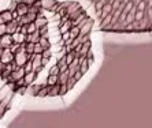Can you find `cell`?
Wrapping results in <instances>:
<instances>
[{
	"label": "cell",
	"mask_w": 152,
	"mask_h": 128,
	"mask_svg": "<svg viewBox=\"0 0 152 128\" xmlns=\"http://www.w3.org/2000/svg\"><path fill=\"white\" fill-rule=\"evenodd\" d=\"M99 30L118 34L152 33V0H84Z\"/></svg>",
	"instance_id": "6da1fadb"
},
{
	"label": "cell",
	"mask_w": 152,
	"mask_h": 128,
	"mask_svg": "<svg viewBox=\"0 0 152 128\" xmlns=\"http://www.w3.org/2000/svg\"><path fill=\"white\" fill-rule=\"evenodd\" d=\"M26 71H25V68L23 67H18L17 70H14V71L10 74V76H8V82H17V81H19V79H22L23 76H25Z\"/></svg>",
	"instance_id": "7a4b0ae2"
},
{
	"label": "cell",
	"mask_w": 152,
	"mask_h": 128,
	"mask_svg": "<svg viewBox=\"0 0 152 128\" xmlns=\"http://www.w3.org/2000/svg\"><path fill=\"white\" fill-rule=\"evenodd\" d=\"M28 60H29V56L26 52H17V53L14 55V61L19 65V67H23Z\"/></svg>",
	"instance_id": "3957f363"
},
{
	"label": "cell",
	"mask_w": 152,
	"mask_h": 128,
	"mask_svg": "<svg viewBox=\"0 0 152 128\" xmlns=\"http://www.w3.org/2000/svg\"><path fill=\"white\" fill-rule=\"evenodd\" d=\"M14 42L12 41V34H10V33H6V34H3V36H0V46L1 48H10L11 44Z\"/></svg>",
	"instance_id": "277c9868"
},
{
	"label": "cell",
	"mask_w": 152,
	"mask_h": 128,
	"mask_svg": "<svg viewBox=\"0 0 152 128\" xmlns=\"http://www.w3.org/2000/svg\"><path fill=\"white\" fill-rule=\"evenodd\" d=\"M0 61L3 64H7V63H11V61H14V53L10 50V48H6L3 50V53L0 56Z\"/></svg>",
	"instance_id": "5b68a950"
},
{
	"label": "cell",
	"mask_w": 152,
	"mask_h": 128,
	"mask_svg": "<svg viewBox=\"0 0 152 128\" xmlns=\"http://www.w3.org/2000/svg\"><path fill=\"white\" fill-rule=\"evenodd\" d=\"M34 23H36V26H37V29H41L42 26L48 25V18H47L44 14H41V12H40V14L37 15V18H36Z\"/></svg>",
	"instance_id": "8992f818"
},
{
	"label": "cell",
	"mask_w": 152,
	"mask_h": 128,
	"mask_svg": "<svg viewBox=\"0 0 152 128\" xmlns=\"http://www.w3.org/2000/svg\"><path fill=\"white\" fill-rule=\"evenodd\" d=\"M36 78H37V72L36 71H30V72H26L23 79H25V85L26 86H30L32 83H34Z\"/></svg>",
	"instance_id": "52a82bcc"
},
{
	"label": "cell",
	"mask_w": 152,
	"mask_h": 128,
	"mask_svg": "<svg viewBox=\"0 0 152 128\" xmlns=\"http://www.w3.org/2000/svg\"><path fill=\"white\" fill-rule=\"evenodd\" d=\"M40 37H41V34H40V30L37 29L36 32L30 33V34H26V42H39Z\"/></svg>",
	"instance_id": "ba28073f"
},
{
	"label": "cell",
	"mask_w": 152,
	"mask_h": 128,
	"mask_svg": "<svg viewBox=\"0 0 152 128\" xmlns=\"http://www.w3.org/2000/svg\"><path fill=\"white\" fill-rule=\"evenodd\" d=\"M12 41L14 42H18V44H25L26 42V34L21 32H15L12 33Z\"/></svg>",
	"instance_id": "9c48e42d"
},
{
	"label": "cell",
	"mask_w": 152,
	"mask_h": 128,
	"mask_svg": "<svg viewBox=\"0 0 152 128\" xmlns=\"http://www.w3.org/2000/svg\"><path fill=\"white\" fill-rule=\"evenodd\" d=\"M17 11H18V14H19V17H21V15H26L29 12V6L25 1H19V3H18V7H17Z\"/></svg>",
	"instance_id": "30bf717a"
},
{
	"label": "cell",
	"mask_w": 152,
	"mask_h": 128,
	"mask_svg": "<svg viewBox=\"0 0 152 128\" xmlns=\"http://www.w3.org/2000/svg\"><path fill=\"white\" fill-rule=\"evenodd\" d=\"M59 90H60V83H56L53 86H50V91H48V97H60L59 96Z\"/></svg>",
	"instance_id": "8fae6325"
},
{
	"label": "cell",
	"mask_w": 152,
	"mask_h": 128,
	"mask_svg": "<svg viewBox=\"0 0 152 128\" xmlns=\"http://www.w3.org/2000/svg\"><path fill=\"white\" fill-rule=\"evenodd\" d=\"M18 21L17 19H12V21H10L7 23V33H10V34H12V33L18 32Z\"/></svg>",
	"instance_id": "7c38bea8"
},
{
	"label": "cell",
	"mask_w": 152,
	"mask_h": 128,
	"mask_svg": "<svg viewBox=\"0 0 152 128\" xmlns=\"http://www.w3.org/2000/svg\"><path fill=\"white\" fill-rule=\"evenodd\" d=\"M59 75H51L48 74L47 75V85L48 86H53V85H56V83H59V78H58Z\"/></svg>",
	"instance_id": "4fadbf2b"
},
{
	"label": "cell",
	"mask_w": 152,
	"mask_h": 128,
	"mask_svg": "<svg viewBox=\"0 0 152 128\" xmlns=\"http://www.w3.org/2000/svg\"><path fill=\"white\" fill-rule=\"evenodd\" d=\"M55 4H56V0H41V7L44 10H52Z\"/></svg>",
	"instance_id": "5bb4252c"
},
{
	"label": "cell",
	"mask_w": 152,
	"mask_h": 128,
	"mask_svg": "<svg viewBox=\"0 0 152 128\" xmlns=\"http://www.w3.org/2000/svg\"><path fill=\"white\" fill-rule=\"evenodd\" d=\"M48 91H50V86L48 85H42L41 89L37 93V97L39 98H44V97H48Z\"/></svg>",
	"instance_id": "9a60e30c"
},
{
	"label": "cell",
	"mask_w": 152,
	"mask_h": 128,
	"mask_svg": "<svg viewBox=\"0 0 152 128\" xmlns=\"http://www.w3.org/2000/svg\"><path fill=\"white\" fill-rule=\"evenodd\" d=\"M0 15H1V18L4 19V22H6V23H8V22L10 21H12V12H11L10 10H3L1 11V12H0Z\"/></svg>",
	"instance_id": "2e32d148"
},
{
	"label": "cell",
	"mask_w": 152,
	"mask_h": 128,
	"mask_svg": "<svg viewBox=\"0 0 152 128\" xmlns=\"http://www.w3.org/2000/svg\"><path fill=\"white\" fill-rule=\"evenodd\" d=\"M39 42H40V45H41L44 49H50L51 46H52V42L50 41V38H45V37H40Z\"/></svg>",
	"instance_id": "e0dca14e"
},
{
	"label": "cell",
	"mask_w": 152,
	"mask_h": 128,
	"mask_svg": "<svg viewBox=\"0 0 152 128\" xmlns=\"http://www.w3.org/2000/svg\"><path fill=\"white\" fill-rule=\"evenodd\" d=\"M58 78H59V83L62 85V83H67L69 78H71V76H70V74H69V71H64V72H60Z\"/></svg>",
	"instance_id": "ac0fdd59"
},
{
	"label": "cell",
	"mask_w": 152,
	"mask_h": 128,
	"mask_svg": "<svg viewBox=\"0 0 152 128\" xmlns=\"http://www.w3.org/2000/svg\"><path fill=\"white\" fill-rule=\"evenodd\" d=\"M48 74H51V75H59L60 74V67L58 65V64L51 65L50 70H48Z\"/></svg>",
	"instance_id": "d6986e66"
},
{
	"label": "cell",
	"mask_w": 152,
	"mask_h": 128,
	"mask_svg": "<svg viewBox=\"0 0 152 128\" xmlns=\"http://www.w3.org/2000/svg\"><path fill=\"white\" fill-rule=\"evenodd\" d=\"M25 49L28 55L34 53V42H25Z\"/></svg>",
	"instance_id": "ffe728a7"
},
{
	"label": "cell",
	"mask_w": 152,
	"mask_h": 128,
	"mask_svg": "<svg viewBox=\"0 0 152 128\" xmlns=\"http://www.w3.org/2000/svg\"><path fill=\"white\" fill-rule=\"evenodd\" d=\"M18 3H19V1L10 0V3H8V6H7V10H10L11 12H12V11H15V10H17V7H18Z\"/></svg>",
	"instance_id": "44dd1931"
},
{
	"label": "cell",
	"mask_w": 152,
	"mask_h": 128,
	"mask_svg": "<svg viewBox=\"0 0 152 128\" xmlns=\"http://www.w3.org/2000/svg\"><path fill=\"white\" fill-rule=\"evenodd\" d=\"M23 68H25V71H26V72L33 71V60H32V59H29V60L26 61L25 65H23Z\"/></svg>",
	"instance_id": "7402d4cb"
},
{
	"label": "cell",
	"mask_w": 152,
	"mask_h": 128,
	"mask_svg": "<svg viewBox=\"0 0 152 128\" xmlns=\"http://www.w3.org/2000/svg\"><path fill=\"white\" fill-rule=\"evenodd\" d=\"M21 45H22V44H18V42H12V44H11V46H10V50H11V52H12V53H17V52H18V50H19V48H21Z\"/></svg>",
	"instance_id": "603a6c76"
},
{
	"label": "cell",
	"mask_w": 152,
	"mask_h": 128,
	"mask_svg": "<svg viewBox=\"0 0 152 128\" xmlns=\"http://www.w3.org/2000/svg\"><path fill=\"white\" fill-rule=\"evenodd\" d=\"M36 30H37V26H36L34 22H30V23H28V34L36 32Z\"/></svg>",
	"instance_id": "cb8c5ba5"
},
{
	"label": "cell",
	"mask_w": 152,
	"mask_h": 128,
	"mask_svg": "<svg viewBox=\"0 0 152 128\" xmlns=\"http://www.w3.org/2000/svg\"><path fill=\"white\" fill-rule=\"evenodd\" d=\"M52 55H53V52L51 50V48H50V49H44V50H42L41 56H42V57H48V59H51V57H52Z\"/></svg>",
	"instance_id": "d4e9b609"
},
{
	"label": "cell",
	"mask_w": 152,
	"mask_h": 128,
	"mask_svg": "<svg viewBox=\"0 0 152 128\" xmlns=\"http://www.w3.org/2000/svg\"><path fill=\"white\" fill-rule=\"evenodd\" d=\"M37 15H39V14H36V12H30V11H29L28 14H26V17H28L29 22H34L36 18H37Z\"/></svg>",
	"instance_id": "484cf974"
},
{
	"label": "cell",
	"mask_w": 152,
	"mask_h": 128,
	"mask_svg": "<svg viewBox=\"0 0 152 128\" xmlns=\"http://www.w3.org/2000/svg\"><path fill=\"white\" fill-rule=\"evenodd\" d=\"M42 50H44V48L40 45V42H36L34 44V53H40V55H41Z\"/></svg>",
	"instance_id": "4316f807"
},
{
	"label": "cell",
	"mask_w": 152,
	"mask_h": 128,
	"mask_svg": "<svg viewBox=\"0 0 152 128\" xmlns=\"http://www.w3.org/2000/svg\"><path fill=\"white\" fill-rule=\"evenodd\" d=\"M7 33V23H0V36Z\"/></svg>",
	"instance_id": "83f0119b"
},
{
	"label": "cell",
	"mask_w": 152,
	"mask_h": 128,
	"mask_svg": "<svg viewBox=\"0 0 152 128\" xmlns=\"http://www.w3.org/2000/svg\"><path fill=\"white\" fill-rule=\"evenodd\" d=\"M22 1H25V3L28 4V6H32V4H34L36 1H37V0H22Z\"/></svg>",
	"instance_id": "f1b7e54d"
},
{
	"label": "cell",
	"mask_w": 152,
	"mask_h": 128,
	"mask_svg": "<svg viewBox=\"0 0 152 128\" xmlns=\"http://www.w3.org/2000/svg\"><path fill=\"white\" fill-rule=\"evenodd\" d=\"M0 23H6V22H4V19L1 18V15H0Z\"/></svg>",
	"instance_id": "f546056e"
},
{
	"label": "cell",
	"mask_w": 152,
	"mask_h": 128,
	"mask_svg": "<svg viewBox=\"0 0 152 128\" xmlns=\"http://www.w3.org/2000/svg\"><path fill=\"white\" fill-rule=\"evenodd\" d=\"M3 50H4V48H1V46H0V56H1V53H3Z\"/></svg>",
	"instance_id": "4dcf8cb0"
},
{
	"label": "cell",
	"mask_w": 152,
	"mask_h": 128,
	"mask_svg": "<svg viewBox=\"0 0 152 128\" xmlns=\"http://www.w3.org/2000/svg\"><path fill=\"white\" fill-rule=\"evenodd\" d=\"M15 1H21V0H15Z\"/></svg>",
	"instance_id": "1f68e13d"
},
{
	"label": "cell",
	"mask_w": 152,
	"mask_h": 128,
	"mask_svg": "<svg viewBox=\"0 0 152 128\" xmlns=\"http://www.w3.org/2000/svg\"><path fill=\"white\" fill-rule=\"evenodd\" d=\"M21 1H22V0H21Z\"/></svg>",
	"instance_id": "d6a6232c"
}]
</instances>
